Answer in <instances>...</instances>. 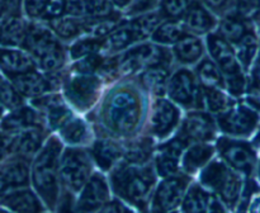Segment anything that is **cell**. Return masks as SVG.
<instances>
[{"instance_id": "cell-46", "label": "cell", "mask_w": 260, "mask_h": 213, "mask_svg": "<svg viewBox=\"0 0 260 213\" xmlns=\"http://www.w3.org/2000/svg\"><path fill=\"white\" fill-rule=\"evenodd\" d=\"M235 14L248 22L256 19L260 14V0H236Z\"/></svg>"}, {"instance_id": "cell-26", "label": "cell", "mask_w": 260, "mask_h": 213, "mask_svg": "<svg viewBox=\"0 0 260 213\" xmlns=\"http://www.w3.org/2000/svg\"><path fill=\"white\" fill-rule=\"evenodd\" d=\"M187 30L196 34H206L216 25V18L200 0H196L184 15Z\"/></svg>"}, {"instance_id": "cell-19", "label": "cell", "mask_w": 260, "mask_h": 213, "mask_svg": "<svg viewBox=\"0 0 260 213\" xmlns=\"http://www.w3.org/2000/svg\"><path fill=\"white\" fill-rule=\"evenodd\" d=\"M216 124L206 112H190L183 122L180 134L193 142H207L215 137Z\"/></svg>"}, {"instance_id": "cell-9", "label": "cell", "mask_w": 260, "mask_h": 213, "mask_svg": "<svg viewBox=\"0 0 260 213\" xmlns=\"http://www.w3.org/2000/svg\"><path fill=\"white\" fill-rule=\"evenodd\" d=\"M102 81L96 75L75 74L65 81L63 90L68 100L80 112L90 109L101 94Z\"/></svg>"}, {"instance_id": "cell-36", "label": "cell", "mask_w": 260, "mask_h": 213, "mask_svg": "<svg viewBox=\"0 0 260 213\" xmlns=\"http://www.w3.org/2000/svg\"><path fill=\"white\" fill-rule=\"evenodd\" d=\"M249 30L250 28L248 27V20L243 19L238 14H230L221 20L218 33L231 45H235Z\"/></svg>"}, {"instance_id": "cell-58", "label": "cell", "mask_w": 260, "mask_h": 213, "mask_svg": "<svg viewBox=\"0 0 260 213\" xmlns=\"http://www.w3.org/2000/svg\"><path fill=\"white\" fill-rule=\"evenodd\" d=\"M255 141L258 142V144L260 145V131H259V133H258V136H256V138H255Z\"/></svg>"}, {"instance_id": "cell-52", "label": "cell", "mask_w": 260, "mask_h": 213, "mask_svg": "<svg viewBox=\"0 0 260 213\" xmlns=\"http://www.w3.org/2000/svg\"><path fill=\"white\" fill-rule=\"evenodd\" d=\"M201 2L215 12H225L231 7L234 0H201Z\"/></svg>"}, {"instance_id": "cell-27", "label": "cell", "mask_w": 260, "mask_h": 213, "mask_svg": "<svg viewBox=\"0 0 260 213\" xmlns=\"http://www.w3.org/2000/svg\"><path fill=\"white\" fill-rule=\"evenodd\" d=\"M2 207L14 212H42L45 207L40 202L37 195L27 187L14 189L4 197Z\"/></svg>"}, {"instance_id": "cell-47", "label": "cell", "mask_w": 260, "mask_h": 213, "mask_svg": "<svg viewBox=\"0 0 260 213\" xmlns=\"http://www.w3.org/2000/svg\"><path fill=\"white\" fill-rule=\"evenodd\" d=\"M246 100L253 109L260 111V73L258 68H255L250 83L246 86Z\"/></svg>"}, {"instance_id": "cell-39", "label": "cell", "mask_w": 260, "mask_h": 213, "mask_svg": "<svg viewBox=\"0 0 260 213\" xmlns=\"http://www.w3.org/2000/svg\"><path fill=\"white\" fill-rule=\"evenodd\" d=\"M58 129H60L61 138L70 145L83 144L89 137L88 126L80 118H73L71 117Z\"/></svg>"}, {"instance_id": "cell-24", "label": "cell", "mask_w": 260, "mask_h": 213, "mask_svg": "<svg viewBox=\"0 0 260 213\" xmlns=\"http://www.w3.org/2000/svg\"><path fill=\"white\" fill-rule=\"evenodd\" d=\"M27 25L19 13H7L0 18V46L2 47H23Z\"/></svg>"}, {"instance_id": "cell-41", "label": "cell", "mask_w": 260, "mask_h": 213, "mask_svg": "<svg viewBox=\"0 0 260 213\" xmlns=\"http://www.w3.org/2000/svg\"><path fill=\"white\" fill-rule=\"evenodd\" d=\"M236 57L240 61L244 70H248L258 51V38L253 29L249 30L238 43H235Z\"/></svg>"}, {"instance_id": "cell-18", "label": "cell", "mask_w": 260, "mask_h": 213, "mask_svg": "<svg viewBox=\"0 0 260 213\" xmlns=\"http://www.w3.org/2000/svg\"><path fill=\"white\" fill-rule=\"evenodd\" d=\"M188 144L189 141L179 133L159 147V152L155 159V167L160 176L168 178L177 174L179 169V159L182 152L187 149Z\"/></svg>"}, {"instance_id": "cell-59", "label": "cell", "mask_w": 260, "mask_h": 213, "mask_svg": "<svg viewBox=\"0 0 260 213\" xmlns=\"http://www.w3.org/2000/svg\"><path fill=\"white\" fill-rule=\"evenodd\" d=\"M259 179H260V165H259Z\"/></svg>"}, {"instance_id": "cell-40", "label": "cell", "mask_w": 260, "mask_h": 213, "mask_svg": "<svg viewBox=\"0 0 260 213\" xmlns=\"http://www.w3.org/2000/svg\"><path fill=\"white\" fill-rule=\"evenodd\" d=\"M202 99L206 106L212 113H223L234 105V100L226 95L220 88H207L202 86Z\"/></svg>"}, {"instance_id": "cell-23", "label": "cell", "mask_w": 260, "mask_h": 213, "mask_svg": "<svg viewBox=\"0 0 260 213\" xmlns=\"http://www.w3.org/2000/svg\"><path fill=\"white\" fill-rule=\"evenodd\" d=\"M180 207L183 212H223V205L217 197L206 192L198 184L189 188Z\"/></svg>"}, {"instance_id": "cell-35", "label": "cell", "mask_w": 260, "mask_h": 213, "mask_svg": "<svg viewBox=\"0 0 260 213\" xmlns=\"http://www.w3.org/2000/svg\"><path fill=\"white\" fill-rule=\"evenodd\" d=\"M184 34H187L184 22L182 23L179 19H168L160 23L151 38L160 45H174Z\"/></svg>"}, {"instance_id": "cell-5", "label": "cell", "mask_w": 260, "mask_h": 213, "mask_svg": "<svg viewBox=\"0 0 260 213\" xmlns=\"http://www.w3.org/2000/svg\"><path fill=\"white\" fill-rule=\"evenodd\" d=\"M207 47L213 61L217 63L222 73L225 88L229 93L234 96L243 95L246 91L248 83L243 73V66L236 57L231 43L220 33H212L207 36Z\"/></svg>"}, {"instance_id": "cell-2", "label": "cell", "mask_w": 260, "mask_h": 213, "mask_svg": "<svg viewBox=\"0 0 260 213\" xmlns=\"http://www.w3.org/2000/svg\"><path fill=\"white\" fill-rule=\"evenodd\" d=\"M62 144L52 136L46 141L33 160L30 179L36 192L48 209L53 210L60 199V159Z\"/></svg>"}, {"instance_id": "cell-31", "label": "cell", "mask_w": 260, "mask_h": 213, "mask_svg": "<svg viewBox=\"0 0 260 213\" xmlns=\"http://www.w3.org/2000/svg\"><path fill=\"white\" fill-rule=\"evenodd\" d=\"M215 154V150L211 145L200 142V144L193 145L192 147L187 150L182 160V167L188 174H194L196 171L205 166L211 157Z\"/></svg>"}, {"instance_id": "cell-6", "label": "cell", "mask_w": 260, "mask_h": 213, "mask_svg": "<svg viewBox=\"0 0 260 213\" xmlns=\"http://www.w3.org/2000/svg\"><path fill=\"white\" fill-rule=\"evenodd\" d=\"M201 183L212 189L229 209H234L243 193L241 178L222 161H212L201 172Z\"/></svg>"}, {"instance_id": "cell-32", "label": "cell", "mask_w": 260, "mask_h": 213, "mask_svg": "<svg viewBox=\"0 0 260 213\" xmlns=\"http://www.w3.org/2000/svg\"><path fill=\"white\" fill-rule=\"evenodd\" d=\"M203 43L200 38L192 34H184L174 43V55L182 63H194L202 57Z\"/></svg>"}, {"instance_id": "cell-43", "label": "cell", "mask_w": 260, "mask_h": 213, "mask_svg": "<svg viewBox=\"0 0 260 213\" xmlns=\"http://www.w3.org/2000/svg\"><path fill=\"white\" fill-rule=\"evenodd\" d=\"M106 63V58L96 53L85 56L80 58L73 65L71 70L74 74H88V75H95V73H102Z\"/></svg>"}, {"instance_id": "cell-55", "label": "cell", "mask_w": 260, "mask_h": 213, "mask_svg": "<svg viewBox=\"0 0 260 213\" xmlns=\"http://www.w3.org/2000/svg\"><path fill=\"white\" fill-rule=\"evenodd\" d=\"M251 212H260V195H256L254 199L250 200V205L248 207Z\"/></svg>"}, {"instance_id": "cell-60", "label": "cell", "mask_w": 260, "mask_h": 213, "mask_svg": "<svg viewBox=\"0 0 260 213\" xmlns=\"http://www.w3.org/2000/svg\"><path fill=\"white\" fill-rule=\"evenodd\" d=\"M258 70H259V73H260V62H259V67H258Z\"/></svg>"}, {"instance_id": "cell-17", "label": "cell", "mask_w": 260, "mask_h": 213, "mask_svg": "<svg viewBox=\"0 0 260 213\" xmlns=\"http://www.w3.org/2000/svg\"><path fill=\"white\" fill-rule=\"evenodd\" d=\"M32 105L40 112L42 122H46L51 129L60 128L68 119L73 117L66 103L57 94L33 98Z\"/></svg>"}, {"instance_id": "cell-21", "label": "cell", "mask_w": 260, "mask_h": 213, "mask_svg": "<svg viewBox=\"0 0 260 213\" xmlns=\"http://www.w3.org/2000/svg\"><path fill=\"white\" fill-rule=\"evenodd\" d=\"M65 14L80 19H95L114 14L111 0H66Z\"/></svg>"}, {"instance_id": "cell-13", "label": "cell", "mask_w": 260, "mask_h": 213, "mask_svg": "<svg viewBox=\"0 0 260 213\" xmlns=\"http://www.w3.org/2000/svg\"><path fill=\"white\" fill-rule=\"evenodd\" d=\"M259 116L245 105H233L217 118L221 131L231 136H249L258 126Z\"/></svg>"}, {"instance_id": "cell-7", "label": "cell", "mask_w": 260, "mask_h": 213, "mask_svg": "<svg viewBox=\"0 0 260 213\" xmlns=\"http://www.w3.org/2000/svg\"><path fill=\"white\" fill-rule=\"evenodd\" d=\"M170 53L167 48L159 47L152 43H144L129 48L118 57H114L116 74L131 75L136 71L145 70L151 66H169Z\"/></svg>"}, {"instance_id": "cell-25", "label": "cell", "mask_w": 260, "mask_h": 213, "mask_svg": "<svg viewBox=\"0 0 260 213\" xmlns=\"http://www.w3.org/2000/svg\"><path fill=\"white\" fill-rule=\"evenodd\" d=\"M36 67H37L36 62L28 52L15 50L14 47H2L0 46V70L8 78L27 73Z\"/></svg>"}, {"instance_id": "cell-22", "label": "cell", "mask_w": 260, "mask_h": 213, "mask_svg": "<svg viewBox=\"0 0 260 213\" xmlns=\"http://www.w3.org/2000/svg\"><path fill=\"white\" fill-rule=\"evenodd\" d=\"M42 117L37 109L20 105L12 109V112L2 119L0 129L8 134H14L29 127L42 126Z\"/></svg>"}, {"instance_id": "cell-16", "label": "cell", "mask_w": 260, "mask_h": 213, "mask_svg": "<svg viewBox=\"0 0 260 213\" xmlns=\"http://www.w3.org/2000/svg\"><path fill=\"white\" fill-rule=\"evenodd\" d=\"M179 109L164 98H157L150 112V132L159 138L167 137L179 122Z\"/></svg>"}, {"instance_id": "cell-51", "label": "cell", "mask_w": 260, "mask_h": 213, "mask_svg": "<svg viewBox=\"0 0 260 213\" xmlns=\"http://www.w3.org/2000/svg\"><path fill=\"white\" fill-rule=\"evenodd\" d=\"M155 2L156 0H132L131 9H129V13L131 14H136V13H144L146 10L151 9L154 7Z\"/></svg>"}, {"instance_id": "cell-61", "label": "cell", "mask_w": 260, "mask_h": 213, "mask_svg": "<svg viewBox=\"0 0 260 213\" xmlns=\"http://www.w3.org/2000/svg\"><path fill=\"white\" fill-rule=\"evenodd\" d=\"M0 210H2V209H0Z\"/></svg>"}, {"instance_id": "cell-4", "label": "cell", "mask_w": 260, "mask_h": 213, "mask_svg": "<svg viewBox=\"0 0 260 213\" xmlns=\"http://www.w3.org/2000/svg\"><path fill=\"white\" fill-rule=\"evenodd\" d=\"M23 48L46 74L56 73L65 63V50L50 25L28 23Z\"/></svg>"}, {"instance_id": "cell-15", "label": "cell", "mask_w": 260, "mask_h": 213, "mask_svg": "<svg viewBox=\"0 0 260 213\" xmlns=\"http://www.w3.org/2000/svg\"><path fill=\"white\" fill-rule=\"evenodd\" d=\"M109 200V188L101 174H93L83 187L74 209L78 212L101 210Z\"/></svg>"}, {"instance_id": "cell-53", "label": "cell", "mask_w": 260, "mask_h": 213, "mask_svg": "<svg viewBox=\"0 0 260 213\" xmlns=\"http://www.w3.org/2000/svg\"><path fill=\"white\" fill-rule=\"evenodd\" d=\"M101 210L103 212H128L129 209L119 200H108Z\"/></svg>"}, {"instance_id": "cell-56", "label": "cell", "mask_w": 260, "mask_h": 213, "mask_svg": "<svg viewBox=\"0 0 260 213\" xmlns=\"http://www.w3.org/2000/svg\"><path fill=\"white\" fill-rule=\"evenodd\" d=\"M112 3L114 4V7H118V8H126L128 7L129 4L132 3V0H111Z\"/></svg>"}, {"instance_id": "cell-42", "label": "cell", "mask_w": 260, "mask_h": 213, "mask_svg": "<svg viewBox=\"0 0 260 213\" xmlns=\"http://www.w3.org/2000/svg\"><path fill=\"white\" fill-rule=\"evenodd\" d=\"M104 38H96V37H89L79 40L71 46L70 48V56L73 60H79L85 56L91 55V53H96L98 51L102 50L103 47Z\"/></svg>"}, {"instance_id": "cell-29", "label": "cell", "mask_w": 260, "mask_h": 213, "mask_svg": "<svg viewBox=\"0 0 260 213\" xmlns=\"http://www.w3.org/2000/svg\"><path fill=\"white\" fill-rule=\"evenodd\" d=\"M136 41L139 40H137L136 33L132 29L131 24L128 22H121L108 36L104 37L102 50L108 53L118 52V51L131 46Z\"/></svg>"}, {"instance_id": "cell-14", "label": "cell", "mask_w": 260, "mask_h": 213, "mask_svg": "<svg viewBox=\"0 0 260 213\" xmlns=\"http://www.w3.org/2000/svg\"><path fill=\"white\" fill-rule=\"evenodd\" d=\"M8 79L12 81L18 93L27 98H38V96L45 95L46 93L55 89L58 84V81L56 83L58 78L55 75V73L42 75L36 68Z\"/></svg>"}, {"instance_id": "cell-49", "label": "cell", "mask_w": 260, "mask_h": 213, "mask_svg": "<svg viewBox=\"0 0 260 213\" xmlns=\"http://www.w3.org/2000/svg\"><path fill=\"white\" fill-rule=\"evenodd\" d=\"M65 8L66 0H51L42 18L43 19L50 20L52 19V18L61 17V15L65 14Z\"/></svg>"}, {"instance_id": "cell-12", "label": "cell", "mask_w": 260, "mask_h": 213, "mask_svg": "<svg viewBox=\"0 0 260 213\" xmlns=\"http://www.w3.org/2000/svg\"><path fill=\"white\" fill-rule=\"evenodd\" d=\"M189 184V178L184 175H172L164 178L155 192L151 209L154 212H169L179 207Z\"/></svg>"}, {"instance_id": "cell-38", "label": "cell", "mask_w": 260, "mask_h": 213, "mask_svg": "<svg viewBox=\"0 0 260 213\" xmlns=\"http://www.w3.org/2000/svg\"><path fill=\"white\" fill-rule=\"evenodd\" d=\"M197 76L202 86L207 88H223L225 79L215 61L211 58H203L197 66Z\"/></svg>"}, {"instance_id": "cell-33", "label": "cell", "mask_w": 260, "mask_h": 213, "mask_svg": "<svg viewBox=\"0 0 260 213\" xmlns=\"http://www.w3.org/2000/svg\"><path fill=\"white\" fill-rule=\"evenodd\" d=\"M48 25L58 38L74 40L84 33V20L73 15H61L48 20Z\"/></svg>"}, {"instance_id": "cell-30", "label": "cell", "mask_w": 260, "mask_h": 213, "mask_svg": "<svg viewBox=\"0 0 260 213\" xmlns=\"http://www.w3.org/2000/svg\"><path fill=\"white\" fill-rule=\"evenodd\" d=\"M169 66H151L140 75V81L146 90L154 95H164L169 83Z\"/></svg>"}, {"instance_id": "cell-20", "label": "cell", "mask_w": 260, "mask_h": 213, "mask_svg": "<svg viewBox=\"0 0 260 213\" xmlns=\"http://www.w3.org/2000/svg\"><path fill=\"white\" fill-rule=\"evenodd\" d=\"M43 139H45V131L42 126H33L12 134L10 155H17L30 160L42 149Z\"/></svg>"}, {"instance_id": "cell-44", "label": "cell", "mask_w": 260, "mask_h": 213, "mask_svg": "<svg viewBox=\"0 0 260 213\" xmlns=\"http://www.w3.org/2000/svg\"><path fill=\"white\" fill-rule=\"evenodd\" d=\"M194 2L196 0H161L159 12L167 19H180Z\"/></svg>"}, {"instance_id": "cell-1", "label": "cell", "mask_w": 260, "mask_h": 213, "mask_svg": "<svg viewBox=\"0 0 260 213\" xmlns=\"http://www.w3.org/2000/svg\"><path fill=\"white\" fill-rule=\"evenodd\" d=\"M103 123L117 136H132L142 118V99L139 91L129 85L112 89L101 109Z\"/></svg>"}, {"instance_id": "cell-50", "label": "cell", "mask_w": 260, "mask_h": 213, "mask_svg": "<svg viewBox=\"0 0 260 213\" xmlns=\"http://www.w3.org/2000/svg\"><path fill=\"white\" fill-rule=\"evenodd\" d=\"M10 141L12 134H8L0 129V164L10 155Z\"/></svg>"}, {"instance_id": "cell-10", "label": "cell", "mask_w": 260, "mask_h": 213, "mask_svg": "<svg viewBox=\"0 0 260 213\" xmlns=\"http://www.w3.org/2000/svg\"><path fill=\"white\" fill-rule=\"evenodd\" d=\"M216 147L229 166L246 176H250L253 174L256 155L250 144L240 141V139L221 137L218 138Z\"/></svg>"}, {"instance_id": "cell-3", "label": "cell", "mask_w": 260, "mask_h": 213, "mask_svg": "<svg viewBox=\"0 0 260 213\" xmlns=\"http://www.w3.org/2000/svg\"><path fill=\"white\" fill-rule=\"evenodd\" d=\"M111 185L113 192L124 202L139 209H146L155 185L154 170L151 166L124 161L112 171Z\"/></svg>"}, {"instance_id": "cell-34", "label": "cell", "mask_w": 260, "mask_h": 213, "mask_svg": "<svg viewBox=\"0 0 260 213\" xmlns=\"http://www.w3.org/2000/svg\"><path fill=\"white\" fill-rule=\"evenodd\" d=\"M123 150V157L127 162L145 165L154 154V142L149 137H142L128 142Z\"/></svg>"}, {"instance_id": "cell-11", "label": "cell", "mask_w": 260, "mask_h": 213, "mask_svg": "<svg viewBox=\"0 0 260 213\" xmlns=\"http://www.w3.org/2000/svg\"><path fill=\"white\" fill-rule=\"evenodd\" d=\"M168 94L170 99L184 108L203 106L202 89L200 90L196 76L188 68L175 71L168 83Z\"/></svg>"}, {"instance_id": "cell-54", "label": "cell", "mask_w": 260, "mask_h": 213, "mask_svg": "<svg viewBox=\"0 0 260 213\" xmlns=\"http://www.w3.org/2000/svg\"><path fill=\"white\" fill-rule=\"evenodd\" d=\"M22 0H0V5L7 13H19Z\"/></svg>"}, {"instance_id": "cell-45", "label": "cell", "mask_w": 260, "mask_h": 213, "mask_svg": "<svg viewBox=\"0 0 260 213\" xmlns=\"http://www.w3.org/2000/svg\"><path fill=\"white\" fill-rule=\"evenodd\" d=\"M0 103L8 109H14L23 105V96L18 93L12 81H8L2 75H0Z\"/></svg>"}, {"instance_id": "cell-28", "label": "cell", "mask_w": 260, "mask_h": 213, "mask_svg": "<svg viewBox=\"0 0 260 213\" xmlns=\"http://www.w3.org/2000/svg\"><path fill=\"white\" fill-rule=\"evenodd\" d=\"M123 147L112 139H96L91 146V156L99 167L104 171L111 170L123 157Z\"/></svg>"}, {"instance_id": "cell-8", "label": "cell", "mask_w": 260, "mask_h": 213, "mask_svg": "<svg viewBox=\"0 0 260 213\" xmlns=\"http://www.w3.org/2000/svg\"><path fill=\"white\" fill-rule=\"evenodd\" d=\"M91 174L90 155L83 149L69 147L61 154L60 180L68 192H81Z\"/></svg>"}, {"instance_id": "cell-37", "label": "cell", "mask_w": 260, "mask_h": 213, "mask_svg": "<svg viewBox=\"0 0 260 213\" xmlns=\"http://www.w3.org/2000/svg\"><path fill=\"white\" fill-rule=\"evenodd\" d=\"M162 15L160 12H149L144 14L137 15L134 19L128 20L132 29L136 33L137 40H145V38L152 36L160 23L162 22Z\"/></svg>"}, {"instance_id": "cell-48", "label": "cell", "mask_w": 260, "mask_h": 213, "mask_svg": "<svg viewBox=\"0 0 260 213\" xmlns=\"http://www.w3.org/2000/svg\"><path fill=\"white\" fill-rule=\"evenodd\" d=\"M51 0H23V9L30 19L42 18Z\"/></svg>"}, {"instance_id": "cell-57", "label": "cell", "mask_w": 260, "mask_h": 213, "mask_svg": "<svg viewBox=\"0 0 260 213\" xmlns=\"http://www.w3.org/2000/svg\"><path fill=\"white\" fill-rule=\"evenodd\" d=\"M4 113H5V106L3 105L2 103H0V119L3 118V116H4Z\"/></svg>"}]
</instances>
